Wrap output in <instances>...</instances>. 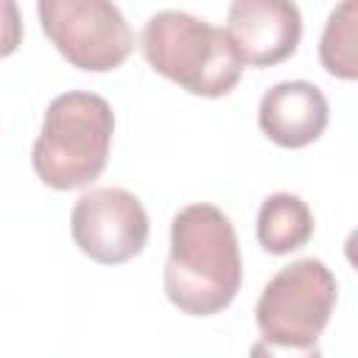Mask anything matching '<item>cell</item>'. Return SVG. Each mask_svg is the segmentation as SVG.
I'll return each mask as SVG.
<instances>
[{
	"label": "cell",
	"mask_w": 358,
	"mask_h": 358,
	"mask_svg": "<svg viewBox=\"0 0 358 358\" xmlns=\"http://www.w3.org/2000/svg\"><path fill=\"white\" fill-rule=\"evenodd\" d=\"M243 263L235 227L215 204H187L171 221L162 288L187 316H215L241 291Z\"/></svg>",
	"instance_id": "6da1fadb"
},
{
	"label": "cell",
	"mask_w": 358,
	"mask_h": 358,
	"mask_svg": "<svg viewBox=\"0 0 358 358\" xmlns=\"http://www.w3.org/2000/svg\"><path fill=\"white\" fill-rule=\"evenodd\" d=\"M115 112L106 98L84 90L56 95L42 117L31 148L36 176L53 190H78L92 185L109 159Z\"/></svg>",
	"instance_id": "7a4b0ae2"
},
{
	"label": "cell",
	"mask_w": 358,
	"mask_h": 358,
	"mask_svg": "<svg viewBox=\"0 0 358 358\" xmlns=\"http://www.w3.org/2000/svg\"><path fill=\"white\" fill-rule=\"evenodd\" d=\"M140 48L159 76L199 98L229 95L243 73L227 31L179 8L151 14L143 25Z\"/></svg>",
	"instance_id": "3957f363"
},
{
	"label": "cell",
	"mask_w": 358,
	"mask_h": 358,
	"mask_svg": "<svg viewBox=\"0 0 358 358\" xmlns=\"http://www.w3.org/2000/svg\"><path fill=\"white\" fill-rule=\"evenodd\" d=\"M338 299V282L316 257L282 266L255 305V322L266 341L310 347L324 333Z\"/></svg>",
	"instance_id": "277c9868"
},
{
	"label": "cell",
	"mask_w": 358,
	"mask_h": 358,
	"mask_svg": "<svg viewBox=\"0 0 358 358\" xmlns=\"http://www.w3.org/2000/svg\"><path fill=\"white\" fill-rule=\"evenodd\" d=\"M36 14L50 45L84 73L117 70L134 50L131 25L109 0H39Z\"/></svg>",
	"instance_id": "5b68a950"
},
{
	"label": "cell",
	"mask_w": 358,
	"mask_h": 358,
	"mask_svg": "<svg viewBox=\"0 0 358 358\" xmlns=\"http://www.w3.org/2000/svg\"><path fill=\"white\" fill-rule=\"evenodd\" d=\"M148 213L143 201L123 187H92L73 204L70 235L90 260L120 266L137 257L148 243Z\"/></svg>",
	"instance_id": "8992f818"
},
{
	"label": "cell",
	"mask_w": 358,
	"mask_h": 358,
	"mask_svg": "<svg viewBox=\"0 0 358 358\" xmlns=\"http://www.w3.org/2000/svg\"><path fill=\"white\" fill-rule=\"evenodd\" d=\"M224 31L243 67H274L296 53L302 14L288 0H235Z\"/></svg>",
	"instance_id": "52a82bcc"
},
{
	"label": "cell",
	"mask_w": 358,
	"mask_h": 358,
	"mask_svg": "<svg viewBox=\"0 0 358 358\" xmlns=\"http://www.w3.org/2000/svg\"><path fill=\"white\" fill-rule=\"evenodd\" d=\"M330 120L324 92L313 81H280L263 92L257 106L260 131L280 148H305L316 143Z\"/></svg>",
	"instance_id": "ba28073f"
},
{
	"label": "cell",
	"mask_w": 358,
	"mask_h": 358,
	"mask_svg": "<svg viewBox=\"0 0 358 358\" xmlns=\"http://www.w3.org/2000/svg\"><path fill=\"white\" fill-rule=\"evenodd\" d=\"M255 232L268 255H291L313 238V213L296 193H271L257 210Z\"/></svg>",
	"instance_id": "9c48e42d"
},
{
	"label": "cell",
	"mask_w": 358,
	"mask_h": 358,
	"mask_svg": "<svg viewBox=\"0 0 358 358\" xmlns=\"http://www.w3.org/2000/svg\"><path fill=\"white\" fill-rule=\"evenodd\" d=\"M355 14H358V6L355 0H344L338 3L327 22H324V31H322V39H319V62L322 67L336 76V78H344V81H352L358 78V28H355Z\"/></svg>",
	"instance_id": "30bf717a"
},
{
	"label": "cell",
	"mask_w": 358,
	"mask_h": 358,
	"mask_svg": "<svg viewBox=\"0 0 358 358\" xmlns=\"http://www.w3.org/2000/svg\"><path fill=\"white\" fill-rule=\"evenodd\" d=\"M22 42V17L14 0H0V59L11 56Z\"/></svg>",
	"instance_id": "8fae6325"
},
{
	"label": "cell",
	"mask_w": 358,
	"mask_h": 358,
	"mask_svg": "<svg viewBox=\"0 0 358 358\" xmlns=\"http://www.w3.org/2000/svg\"><path fill=\"white\" fill-rule=\"evenodd\" d=\"M249 358H324L319 344L310 347H288V344H274L266 338H257L249 347Z\"/></svg>",
	"instance_id": "7c38bea8"
}]
</instances>
